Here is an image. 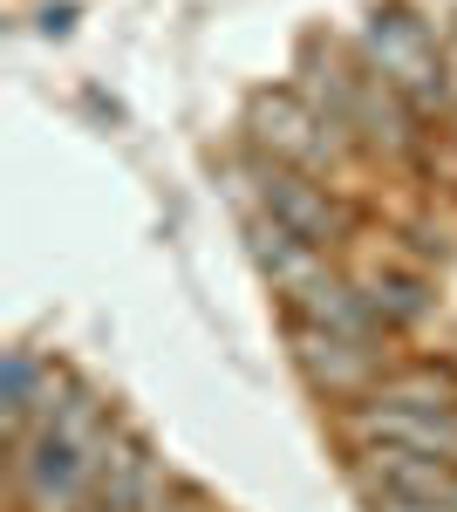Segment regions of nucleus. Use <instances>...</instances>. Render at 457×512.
<instances>
[{
  "instance_id": "nucleus-12",
  "label": "nucleus",
  "mask_w": 457,
  "mask_h": 512,
  "mask_svg": "<svg viewBox=\"0 0 457 512\" xmlns=\"http://www.w3.org/2000/svg\"><path fill=\"white\" fill-rule=\"evenodd\" d=\"M376 512H451V499H369Z\"/></svg>"
},
{
  "instance_id": "nucleus-2",
  "label": "nucleus",
  "mask_w": 457,
  "mask_h": 512,
  "mask_svg": "<svg viewBox=\"0 0 457 512\" xmlns=\"http://www.w3.org/2000/svg\"><path fill=\"white\" fill-rule=\"evenodd\" d=\"M246 137L267 164H287V171H307V178H328L335 164H348L362 144L342 137L335 123H321L294 89H260L253 110H246Z\"/></svg>"
},
{
  "instance_id": "nucleus-13",
  "label": "nucleus",
  "mask_w": 457,
  "mask_h": 512,
  "mask_svg": "<svg viewBox=\"0 0 457 512\" xmlns=\"http://www.w3.org/2000/svg\"><path fill=\"white\" fill-rule=\"evenodd\" d=\"M451 512H457V485H451Z\"/></svg>"
},
{
  "instance_id": "nucleus-11",
  "label": "nucleus",
  "mask_w": 457,
  "mask_h": 512,
  "mask_svg": "<svg viewBox=\"0 0 457 512\" xmlns=\"http://www.w3.org/2000/svg\"><path fill=\"white\" fill-rule=\"evenodd\" d=\"M157 512H212V506H205V492H191V485H178V478H171V492L157 499Z\"/></svg>"
},
{
  "instance_id": "nucleus-7",
  "label": "nucleus",
  "mask_w": 457,
  "mask_h": 512,
  "mask_svg": "<svg viewBox=\"0 0 457 512\" xmlns=\"http://www.w3.org/2000/svg\"><path fill=\"white\" fill-rule=\"evenodd\" d=\"M355 478L369 485V499H451L457 465L423 451H355Z\"/></svg>"
},
{
  "instance_id": "nucleus-3",
  "label": "nucleus",
  "mask_w": 457,
  "mask_h": 512,
  "mask_svg": "<svg viewBox=\"0 0 457 512\" xmlns=\"http://www.w3.org/2000/svg\"><path fill=\"white\" fill-rule=\"evenodd\" d=\"M287 342H294V362L301 376L321 396H342V403H362L389 376V335H335V328H307V321H287Z\"/></svg>"
},
{
  "instance_id": "nucleus-1",
  "label": "nucleus",
  "mask_w": 457,
  "mask_h": 512,
  "mask_svg": "<svg viewBox=\"0 0 457 512\" xmlns=\"http://www.w3.org/2000/svg\"><path fill=\"white\" fill-rule=\"evenodd\" d=\"M355 55H362L417 117H437V110L451 103V62H444V48H437V28L417 21V14H403V7L369 14L362 35H355Z\"/></svg>"
},
{
  "instance_id": "nucleus-8",
  "label": "nucleus",
  "mask_w": 457,
  "mask_h": 512,
  "mask_svg": "<svg viewBox=\"0 0 457 512\" xmlns=\"http://www.w3.org/2000/svg\"><path fill=\"white\" fill-rule=\"evenodd\" d=\"M287 321H307V328H335V335H389L369 308V287H355L342 274H321L307 294L287 301Z\"/></svg>"
},
{
  "instance_id": "nucleus-9",
  "label": "nucleus",
  "mask_w": 457,
  "mask_h": 512,
  "mask_svg": "<svg viewBox=\"0 0 457 512\" xmlns=\"http://www.w3.org/2000/svg\"><path fill=\"white\" fill-rule=\"evenodd\" d=\"M369 396L396 410H457V376L444 362H410V369H389Z\"/></svg>"
},
{
  "instance_id": "nucleus-5",
  "label": "nucleus",
  "mask_w": 457,
  "mask_h": 512,
  "mask_svg": "<svg viewBox=\"0 0 457 512\" xmlns=\"http://www.w3.org/2000/svg\"><path fill=\"white\" fill-rule=\"evenodd\" d=\"M260 212L280 219L287 233H301L307 246H321V253H335V246L355 233V212H348L321 178L287 171V164H267V158H260Z\"/></svg>"
},
{
  "instance_id": "nucleus-4",
  "label": "nucleus",
  "mask_w": 457,
  "mask_h": 512,
  "mask_svg": "<svg viewBox=\"0 0 457 512\" xmlns=\"http://www.w3.org/2000/svg\"><path fill=\"white\" fill-rule=\"evenodd\" d=\"M171 492V478L157 465V451L137 431L116 424L110 444L89 465V492L76 499V512H157V499Z\"/></svg>"
},
{
  "instance_id": "nucleus-10",
  "label": "nucleus",
  "mask_w": 457,
  "mask_h": 512,
  "mask_svg": "<svg viewBox=\"0 0 457 512\" xmlns=\"http://www.w3.org/2000/svg\"><path fill=\"white\" fill-rule=\"evenodd\" d=\"M362 287H369V308H376V321L389 335L430 315V287H423L417 274H403V267H382V274H369Z\"/></svg>"
},
{
  "instance_id": "nucleus-6",
  "label": "nucleus",
  "mask_w": 457,
  "mask_h": 512,
  "mask_svg": "<svg viewBox=\"0 0 457 512\" xmlns=\"http://www.w3.org/2000/svg\"><path fill=\"white\" fill-rule=\"evenodd\" d=\"M246 239H253V260H260V274L273 280V294H307L321 274H335V253H321V246H307L301 233H287L280 219H267V212H253L246 219Z\"/></svg>"
}]
</instances>
